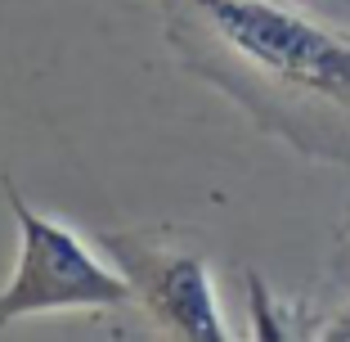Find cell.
I'll return each mask as SVG.
<instances>
[{"label": "cell", "mask_w": 350, "mask_h": 342, "mask_svg": "<svg viewBox=\"0 0 350 342\" xmlns=\"http://www.w3.org/2000/svg\"><path fill=\"white\" fill-rule=\"evenodd\" d=\"M103 248L122 266L135 302L144 306L148 320L162 333L189 338V342L229 338L216 289H211V270L198 252L148 243V239H135V234H103Z\"/></svg>", "instance_id": "cell-3"}, {"label": "cell", "mask_w": 350, "mask_h": 342, "mask_svg": "<svg viewBox=\"0 0 350 342\" xmlns=\"http://www.w3.org/2000/svg\"><path fill=\"white\" fill-rule=\"evenodd\" d=\"M5 194L18 221V261H14L10 284L0 289V329L31 315L131 306L135 293L117 261L108 266L77 230L54 217H41L10 180H5Z\"/></svg>", "instance_id": "cell-2"}, {"label": "cell", "mask_w": 350, "mask_h": 342, "mask_svg": "<svg viewBox=\"0 0 350 342\" xmlns=\"http://www.w3.org/2000/svg\"><path fill=\"white\" fill-rule=\"evenodd\" d=\"M189 41L225 54L265 90L350 108V36L283 0H166Z\"/></svg>", "instance_id": "cell-1"}, {"label": "cell", "mask_w": 350, "mask_h": 342, "mask_svg": "<svg viewBox=\"0 0 350 342\" xmlns=\"http://www.w3.org/2000/svg\"><path fill=\"white\" fill-rule=\"evenodd\" d=\"M319 338H323V342H350V306H341V311L332 315L328 324H323Z\"/></svg>", "instance_id": "cell-4"}]
</instances>
